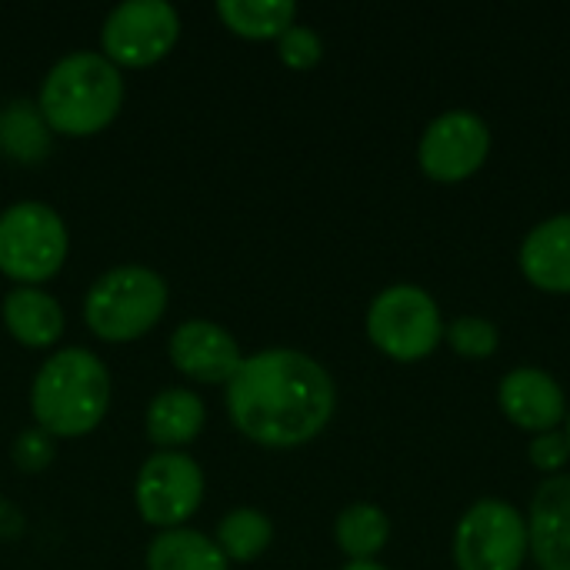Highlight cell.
Masks as SVG:
<instances>
[{"instance_id":"27","label":"cell","mask_w":570,"mask_h":570,"mask_svg":"<svg viewBox=\"0 0 570 570\" xmlns=\"http://www.w3.org/2000/svg\"><path fill=\"white\" fill-rule=\"evenodd\" d=\"M564 434H568V441H570V411H568V421H564Z\"/></svg>"},{"instance_id":"25","label":"cell","mask_w":570,"mask_h":570,"mask_svg":"<svg viewBox=\"0 0 570 570\" xmlns=\"http://www.w3.org/2000/svg\"><path fill=\"white\" fill-rule=\"evenodd\" d=\"M50 458H53V448L43 431H23L13 444V461L20 471H43Z\"/></svg>"},{"instance_id":"14","label":"cell","mask_w":570,"mask_h":570,"mask_svg":"<svg viewBox=\"0 0 570 570\" xmlns=\"http://www.w3.org/2000/svg\"><path fill=\"white\" fill-rule=\"evenodd\" d=\"M524 281L544 294H570V214L534 224L518 250Z\"/></svg>"},{"instance_id":"10","label":"cell","mask_w":570,"mask_h":570,"mask_svg":"<svg viewBox=\"0 0 570 570\" xmlns=\"http://www.w3.org/2000/svg\"><path fill=\"white\" fill-rule=\"evenodd\" d=\"M488 157H491V127L481 114L468 107L438 114L417 140V164L424 177L438 184H461L474 177Z\"/></svg>"},{"instance_id":"18","label":"cell","mask_w":570,"mask_h":570,"mask_svg":"<svg viewBox=\"0 0 570 570\" xmlns=\"http://www.w3.org/2000/svg\"><path fill=\"white\" fill-rule=\"evenodd\" d=\"M227 564L214 538L190 528L160 531L147 548V570H227Z\"/></svg>"},{"instance_id":"24","label":"cell","mask_w":570,"mask_h":570,"mask_svg":"<svg viewBox=\"0 0 570 570\" xmlns=\"http://www.w3.org/2000/svg\"><path fill=\"white\" fill-rule=\"evenodd\" d=\"M528 458H531V464H534L541 474H548V478L561 474L570 461L568 434H564V431L534 434V438H531V444H528Z\"/></svg>"},{"instance_id":"2","label":"cell","mask_w":570,"mask_h":570,"mask_svg":"<svg viewBox=\"0 0 570 570\" xmlns=\"http://www.w3.org/2000/svg\"><path fill=\"white\" fill-rule=\"evenodd\" d=\"M110 411V374L104 361L83 347L53 351L33 384L30 414L47 438H83Z\"/></svg>"},{"instance_id":"17","label":"cell","mask_w":570,"mask_h":570,"mask_svg":"<svg viewBox=\"0 0 570 570\" xmlns=\"http://www.w3.org/2000/svg\"><path fill=\"white\" fill-rule=\"evenodd\" d=\"M40 107L27 97H13L0 107V150L17 164H40L50 154V137Z\"/></svg>"},{"instance_id":"16","label":"cell","mask_w":570,"mask_h":570,"mask_svg":"<svg viewBox=\"0 0 570 570\" xmlns=\"http://www.w3.org/2000/svg\"><path fill=\"white\" fill-rule=\"evenodd\" d=\"M204 421H207V407L194 391L167 387L147 404L144 428L147 438L157 444V451H180L204 431Z\"/></svg>"},{"instance_id":"23","label":"cell","mask_w":570,"mask_h":570,"mask_svg":"<svg viewBox=\"0 0 570 570\" xmlns=\"http://www.w3.org/2000/svg\"><path fill=\"white\" fill-rule=\"evenodd\" d=\"M277 57L291 67V70H311L321 63L324 57V40L314 27L304 23H291L281 37H277Z\"/></svg>"},{"instance_id":"3","label":"cell","mask_w":570,"mask_h":570,"mask_svg":"<svg viewBox=\"0 0 570 570\" xmlns=\"http://www.w3.org/2000/svg\"><path fill=\"white\" fill-rule=\"evenodd\" d=\"M124 104V77L97 50H73L60 57L43 83L37 107L53 134L63 137H90L100 134Z\"/></svg>"},{"instance_id":"15","label":"cell","mask_w":570,"mask_h":570,"mask_svg":"<svg viewBox=\"0 0 570 570\" xmlns=\"http://www.w3.org/2000/svg\"><path fill=\"white\" fill-rule=\"evenodd\" d=\"M3 327L23 347H53L63 334V307L40 287H13L0 304Z\"/></svg>"},{"instance_id":"22","label":"cell","mask_w":570,"mask_h":570,"mask_svg":"<svg viewBox=\"0 0 570 570\" xmlns=\"http://www.w3.org/2000/svg\"><path fill=\"white\" fill-rule=\"evenodd\" d=\"M444 341L458 357L484 361V357L498 354L501 331L494 327V321H488L481 314H464V317H454L451 324H444Z\"/></svg>"},{"instance_id":"8","label":"cell","mask_w":570,"mask_h":570,"mask_svg":"<svg viewBox=\"0 0 570 570\" xmlns=\"http://www.w3.org/2000/svg\"><path fill=\"white\" fill-rule=\"evenodd\" d=\"M177 37L180 13L167 0H124L100 27V47L114 67H150L174 50Z\"/></svg>"},{"instance_id":"13","label":"cell","mask_w":570,"mask_h":570,"mask_svg":"<svg viewBox=\"0 0 570 570\" xmlns=\"http://www.w3.org/2000/svg\"><path fill=\"white\" fill-rule=\"evenodd\" d=\"M528 554L538 570H570V474L541 481L528 508Z\"/></svg>"},{"instance_id":"20","label":"cell","mask_w":570,"mask_h":570,"mask_svg":"<svg viewBox=\"0 0 570 570\" xmlns=\"http://www.w3.org/2000/svg\"><path fill=\"white\" fill-rule=\"evenodd\" d=\"M217 17L237 37L277 40L291 23H297V3L294 0H220Z\"/></svg>"},{"instance_id":"5","label":"cell","mask_w":570,"mask_h":570,"mask_svg":"<svg viewBox=\"0 0 570 570\" xmlns=\"http://www.w3.org/2000/svg\"><path fill=\"white\" fill-rule=\"evenodd\" d=\"M67 247V224L50 204L20 200L0 214V274L20 287H37L57 277Z\"/></svg>"},{"instance_id":"19","label":"cell","mask_w":570,"mask_h":570,"mask_svg":"<svg viewBox=\"0 0 570 570\" xmlns=\"http://www.w3.org/2000/svg\"><path fill=\"white\" fill-rule=\"evenodd\" d=\"M387 541H391V521L371 501L347 504L334 521V544L351 561H374L387 548Z\"/></svg>"},{"instance_id":"7","label":"cell","mask_w":570,"mask_h":570,"mask_svg":"<svg viewBox=\"0 0 570 570\" xmlns=\"http://www.w3.org/2000/svg\"><path fill=\"white\" fill-rule=\"evenodd\" d=\"M528 518L504 498L474 501L454 531L458 570H521L528 561Z\"/></svg>"},{"instance_id":"4","label":"cell","mask_w":570,"mask_h":570,"mask_svg":"<svg viewBox=\"0 0 570 570\" xmlns=\"http://www.w3.org/2000/svg\"><path fill=\"white\" fill-rule=\"evenodd\" d=\"M167 311V281L144 264H120L100 274L83 297L87 327L110 344L144 337Z\"/></svg>"},{"instance_id":"11","label":"cell","mask_w":570,"mask_h":570,"mask_svg":"<svg viewBox=\"0 0 570 570\" xmlns=\"http://www.w3.org/2000/svg\"><path fill=\"white\" fill-rule=\"evenodd\" d=\"M501 414L524 434H548L568 421V394L544 367H514L498 384Z\"/></svg>"},{"instance_id":"9","label":"cell","mask_w":570,"mask_h":570,"mask_svg":"<svg viewBox=\"0 0 570 570\" xmlns=\"http://www.w3.org/2000/svg\"><path fill=\"white\" fill-rule=\"evenodd\" d=\"M134 501L150 528H184L204 501V471L190 454L157 451L144 461L134 481Z\"/></svg>"},{"instance_id":"1","label":"cell","mask_w":570,"mask_h":570,"mask_svg":"<svg viewBox=\"0 0 570 570\" xmlns=\"http://www.w3.org/2000/svg\"><path fill=\"white\" fill-rule=\"evenodd\" d=\"M337 411V387L321 361L294 347H267L227 381L230 424L261 448H301L314 441Z\"/></svg>"},{"instance_id":"6","label":"cell","mask_w":570,"mask_h":570,"mask_svg":"<svg viewBox=\"0 0 570 570\" xmlns=\"http://www.w3.org/2000/svg\"><path fill=\"white\" fill-rule=\"evenodd\" d=\"M367 337L384 357L414 364L441 347L444 317L424 287L391 284L367 307Z\"/></svg>"},{"instance_id":"21","label":"cell","mask_w":570,"mask_h":570,"mask_svg":"<svg viewBox=\"0 0 570 570\" xmlns=\"http://www.w3.org/2000/svg\"><path fill=\"white\" fill-rule=\"evenodd\" d=\"M271 541H274V524L257 508H234V511H227L220 518L217 538H214L220 554L227 561H237V564L257 561L271 548Z\"/></svg>"},{"instance_id":"12","label":"cell","mask_w":570,"mask_h":570,"mask_svg":"<svg viewBox=\"0 0 570 570\" xmlns=\"http://www.w3.org/2000/svg\"><path fill=\"white\" fill-rule=\"evenodd\" d=\"M167 354H170V364L184 377L200 381V384H224V387L244 364V354L234 334L204 317L177 324L167 341Z\"/></svg>"},{"instance_id":"26","label":"cell","mask_w":570,"mask_h":570,"mask_svg":"<svg viewBox=\"0 0 570 570\" xmlns=\"http://www.w3.org/2000/svg\"><path fill=\"white\" fill-rule=\"evenodd\" d=\"M341 570H387L384 564H377V561H347Z\"/></svg>"}]
</instances>
